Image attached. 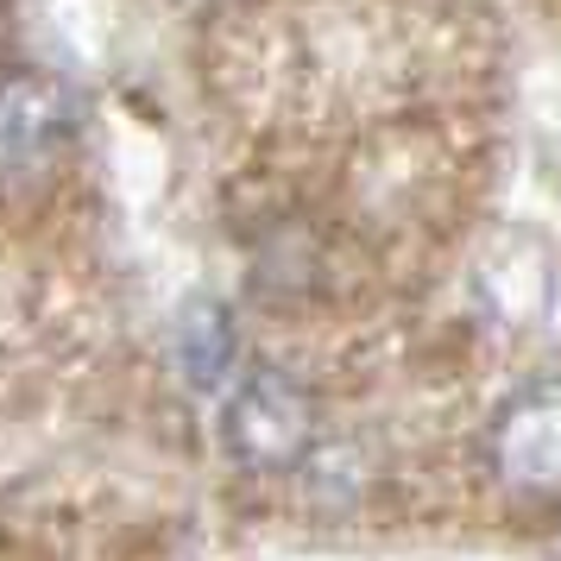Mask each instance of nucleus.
Here are the masks:
<instances>
[{
  "instance_id": "nucleus-1",
  "label": "nucleus",
  "mask_w": 561,
  "mask_h": 561,
  "mask_svg": "<svg viewBox=\"0 0 561 561\" xmlns=\"http://www.w3.org/2000/svg\"><path fill=\"white\" fill-rule=\"evenodd\" d=\"M322 404L284 366H240L221 391V448L247 473H284L316 448Z\"/></svg>"
},
{
  "instance_id": "nucleus-2",
  "label": "nucleus",
  "mask_w": 561,
  "mask_h": 561,
  "mask_svg": "<svg viewBox=\"0 0 561 561\" xmlns=\"http://www.w3.org/2000/svg\"><path fill=\"white\" fill-rule=\"evenodd\" d=\"M485 467L517 499H561V373H536L492 410Z\"/></svg>"
},
{
  "instance_id": "nucleus-3",
  "label": "nucleus",
  "mask_w": 561,
  "mask_h": 561,
  "mask_svg": "<svg viewBox=\"0 0 561 561\" xmlns=\"http://www.w3.org/2000/svg\"><path fill=\"white\" fill-rule=\"evenodd\" d=\"M82 121L77 89L38 64H0V183H38L70 152Z\"/></svg>"
},
{
  "instance_id": "nucleus-4",
  "label": "nucleus",
  "mask_w": 561,
  "mask_h": 561,
  "mask_svg": "<svg viewBox=\"0 0 561 561\" xmlns=\"http://www.w3.org/2000/svg\"><path fill=\"white\" fill-rule=\"evenodd\" d=\"M178 366H183V379L196 385V391L233 385L240 359H233L228 309H215V304H190V309H183V322H178Z\"/></svg>"
}]
</instances>
